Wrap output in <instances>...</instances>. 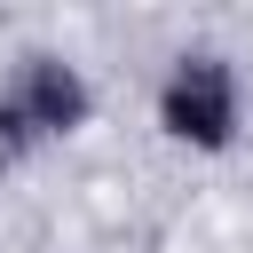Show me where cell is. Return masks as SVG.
Segmentation results:
<instances>
[{
	"label": "cell",
	"mask_w": 253,
	"mask_h": 253,
	"mask_svg": "<svg viewBox=\"0 0 253 253\" xmlns=\"http://www.w3.org/2000/svg\"><path fill=\"white\" fill-rule=\"evenodd\" d=\"M95 119V79L55 55V47H24L0 71V166H24L55 142H71Z\"/></svg>",
	"instance_id": "cell-1"
},
{
	"label": "cell",
	"mask_w": 253,
	"mask_h": 253,
	"mask_svg": "<svg viewBox=\"0 0 253 253\" xmlns=\"http://www.w3.org/2000/svg\"><path fill=\"white\" fill-rule=\"evenodd\" d=\"M150 111H158V134H166V142H182V150H198V158H221V150H237V134H245V79H237V63H229L221 47H182V55L158 71Z\"/></svg>",
	"instance_id": "cell-2"
}]
</instances>
